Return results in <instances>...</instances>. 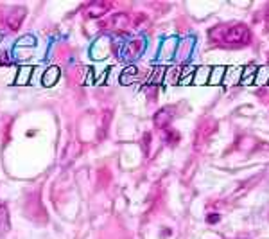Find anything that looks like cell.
Instances as JSON below:
<instances>
[{
	"label": "cell",
	"mask_w": 269,
	"mask_h": 239,
	"mask_svg": "<svg viewBox=\"0 0 269 239\" xmlns=\"http://www.w3.org/2000/svg\"><path fill=\"white\" fill-rule=\"evenodd\" d=\"M224 76H226V67H214L212 72H210V79H208V83H210V85H221Z\"/></svg>",
	"instance_id": "obj_9"
},
{
	"label": "cell",
	"mask_w": 269,
	"mask_h": 239,
	"mask_svg": "<svg viewBox=\"0 0 269 239\" xmlns=\"http://www.w3.org/2000/svg\"><path fill=\"white\" fill-rule=\"evenodd\" d=\"M59 76H61V72H59L57 67H49V69L45 70L43 78H41L43 87H54V85L57 83V79H59Z\"/></svg>",
	"instance_id": "obj_5"
},
{
	"label": "cell",
	"mask_w": 269,
	"mask_h": 239,
	"mask_svg": "<svg viewBox=\"0 0 269 239\" xmlns=\"http://www.w3.org/2000/svg\"><path fill=\"white\" fill-rule=\"evenodd\" d=\"M144 40H139V41H129V43H126L124 45V49L120 50V56L122 58L120 59H133V58H139L140 54H142L144 50Z\"/></svg>",
	"instance_id": "obj_3"
},
{
	"label": "cell",
	"mask_w": 269,
	"mask_h": 239,
	"mask_svg": "<svg viewBox=\"0 0 269 239\" xmlns=\"http://www.w3.org/2000/svg\"><path fill=\"white\" fill-rule=\"evenodd\" d=\"M210 72H212V67H199V69H196L192 83H196V85H205V83H208Z\"/></svg>",
	"instance_id": "obj_6"
},
{
	"label": "cell",
	"mask_w": 269,
	"mask_h": 239,
	"mask_svg": "<svg viewBox=\"0 0 269 239\" xmlns=\"http://www.w3.org/2000/svg\"><path fill=\"white\" fill-rule=\"evenodd\" d=\"M106 11H108V4H104V2H94V4L88 8V11H86V17L97 18V17H101V15H104Z\"/></svg>",
	"instance_id": "obj_8"
},
{
	"label": "cell",
	"mask_w": 269,
	"mask_h": 239,
	"mask_svg": "<svg viewBox=\"0 0 269 239\" xmlns=\"http://www.w3.org/2000/svg\"><path fill=\"white\" fill-rule=\"evenodd\" d=\"M257 67L255 65H248L244 69V72H242V78H241V83L242 85H251V83H255V76H257Z\"/></svg>",
	"instance_id": "obj_10"
},
{
	"label": "cell",
	"mask_w": 269,
	"mask_h": 239,
	"mask_svg": "<svg viewBox=\"0 0 269 239\" xmlns=\"http://www.w3.org/2000/svg\"><path fill=\"white\" fill-rule=\"evenodd\" d=\"M219 219H221L219 214H210V216H207V221H208V223H217Z\"/></svg>",
	"instance_id": "obj_16"
},
{
	"label": "cell",
	"mask_w": 269,
	"mask_h": 239,
	"mask_svg": "<svg viewBox=\"0 0 269 239\" xmlns=\"http://www.w3.org/2000/svg\"><path fill=\"white\" fill-rule=\"evenodd\" d=\"M127 24H129L127 15H115L113 20H111V25H113L115 29H126Z\"/></svg>",
	"instance_id": "obj_13"
},
{
	"label": "cell",
	"mask_w": 269,
	"mask_h": 239,
	"mask_svg": "<svg viewBox=\"0 0 269 239\" xmlns=\"http://www.w3.org/2000/svg\"><path fill=\"white\" fill-rule=\"evenodd\" d=\"M25 18V9L24 8H13L9 11V15L6 17V25H8L11 31H18L20 29L22 22Z\"/></svg>",
	"instance_id": "obj_2"
},
{
	"label": "cell",
	"mask_w": 269,
	"mask_h": 239,
	"mask_svg": "<svg viewBox=\"0 0 269 239\" xmlns=\"http://www.w3.org/2000/svg\"><path fill=\"white\" fill-rule=\"evenodd\" d=\"M174 119V108L172 106H165L162 108V110L156 111L155 115V124L158 126V128H167L169 124H171V121Z\"/></svg>",
	"instance_id": "obj_4"
},
{
	"label": "cell",
	"mask_w": 269,
	"mask_h": 239,
	"mask_svg": "<svg viewBox=\"0 0 269 239\" xmlns=\"http://www.w3.org/2000/svg\"><path fill=\"white\" fill-rule=\"evenodd\" d=\"M163 137H165V140H167V144H171V146L178 144V140H179V133L174 132V130H171V128H165Z\"/></svg>",
	"instance_id": "obj_15"
},
{
	"label": "cell",
	"mask_w": 269,
	"mask_h": 239,
	"mask_svg": "<svg viewBox=\"0 0 269 239\" xmlns=\"http://www.w3.org/2000/svg\"><path fill=\"white\" fill-rule=\"evenodd\" d=\"M31 72H33V69H31V67H24V69L18 72L15 83H17V85H25V83L29 81V76H31Z\"/></svg>",
	"instance_id": "obj_14"
},
{
	"label": "cell",
	"mask_w": 269,
	"mask_h": 239,
	"mask_svg": "<svg viewBox=\"0 0 269 239\" xmlns=\"http://www.w3.org/2000/svg\"><path fill=\"white\" fill-rule=\"evenodd\" d=\"M210 40L216 45L226 47V49H235V47H246L251 41V31L246 24L241 22H232V24L216 25L208 33Z\"/></svg>",
	"instance_id": "obj_1"
},
{
	"label": "cell",
	"mask_w": 269,
	"mask_h": 239,
	"mask_svg": "<svg viewBox=\"0 0 269 239\" xmlns=\"http://www.w3.org/2000/svg\"><path fill=\"white\" fill-rule=\"evenodd\" d=\"M137 76H139V69H137V67H127L122 74H120V83H122V85H131Z\"/></svg>",
	"instance_id": "obj_11"
},
{
	"label": "cell",
	"mask_w": 269,
	"mask_h": 239,
	"mask_svg": "<svg viewBox=\"0 0 269 239\" xmlns=\"http://www.w3.org/2000/svg\"><path fill=\"white\" fill-rule=\"evenodd\" d=\"M9 228H11V223H9V209L6 205H0V235L8 234Z\"/></svg>",
	"instance_id": "obj_7"
},
{
	"label": "cell",
	"mask_w": 269,
	"mask_h": 239,
	"mask_svg": "<svg viewBox=\"0 0 269 239\" xmlns=\"http://www.w3.org/2000/svg\"><path fill=\"white\" fill-rule=\"evenodd\" d=\"M265 18H267V20H269V9H267V13H265Z\"/></svg>",
	"instance_id": "obj_17"
},
{
	"label": "cell",
	"mask_w": 269,
	"mask_h": 239,
	"mask_svg": "<svg viewBox=\"0 0 269 239\" xmlns=\"http://www.w3.org/2000/svg\"><path fill=\"white\" fill-rule=\"evenodd\" d=\"M267 83H269V67H260L257 70V76H255V85L264 87Z\"/></svg>",
	"instance_id": "obj_12"
}]
</instances>
